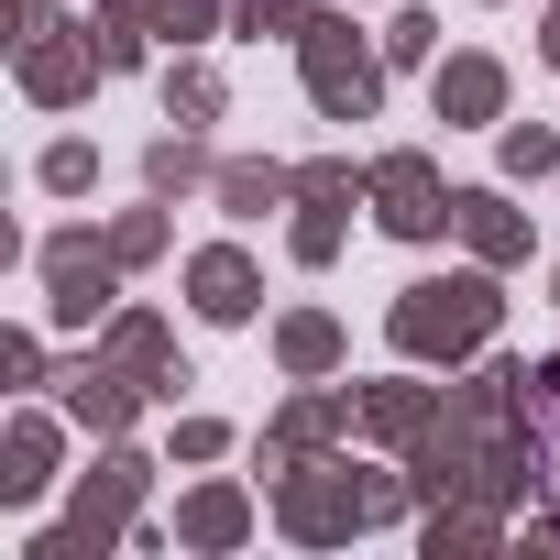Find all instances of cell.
<instances>
[{"instance_id": "obj_1", "label": "cell", "mask_w": 560, "mask_h": 560, "mask_svg": "<svg viewBox=\"0 0 560 560\" xmlns=\"http://www.w3.org/2000/svg\"><path fill=\"white\" fill-rule=\"evenodd\" d=\"M505 330V264H462V275H418L385 308V341L407 363H483Z\"/></svg>"}, {"instance_id": "obj_2", "label": "cell", "mask_w": 560, "mask_h": 560, "mask_svg": "<svg viewBox=\"0 0 560 560\" xmlns=\"http://www.w3.org/2000/svg\"><path fill=\"white\" fill-rule=\"evenodd\" d=\"M418 505L407 472H352V462H298L287 483H275V527H287L298 549H341L363 527H396Z\"/></svg>"}, {"instance_id": "obj_3", "label": "cell", "mask_w": 560, "mask_h": 560, "mask_svg": "<svg viewBox=\"0 0 560 560\" xmlns=\"http://www.w3.org/2000/svg\"><path fill=\"white\" fill-rule=\"evenodd\" d=\"M12 45H23V100L34 110H78L110 67H100V34L67 23L56 0H12Z\"/></svg>"}, {"instance_id": "obj_4", "label": "cell", "mask_w": 560, "mask_h": 560, "mask_svg": "<svg viewBox=\"0 0 560 560\" xmlns=\"http://www.w3.org/2000/svg\"><path fill=\"white\" fill-rule=\"evenodd\" d=\"M298 78H308L319 121H374V110H385V56L352 34L341 0H319V23L298 34Z\"/></svg>"}, {"instance_id": "obj_5", "label": "cell", "mask_w": 560, "mask_h": 560, "mask_svg": "<svg viewBox=\"0 0 560 560\" xmlns=\"http://www.w3.org/2000/svg\"><path fill=\"white\" fill-rule=\"evenodd\" d=\"M34 264H45V308H56V330H89V319H110L121 308V264H110V242L100 231H45L34 242Z\"/></svg>"}, {"instance_id": "obj_6", "label": "cell", "mask_w": 560, "mask_h": 560, "mask_svg": "<svg viewBox=\"0 0 560 560\" xmlns=\"http://www.w3.org/2000/svg\"><path fill=\"white\" fill-rule=\"evenodd\" d=\"M451 198H462V187H440V165H429L418 143H396V154L363 165V209H374L396 242H440V231H451Z\"/></svg>"}, {"instance_id": "obj_7", "label": "cell", "mask_w": 560, "mask_h": 560, "mask_svg": "<svg viewBox=\"0 0 560 560\" xmlns=\"http://www.w3.org/2000/svg\"><path fill=\"white\" fill-rule=\"evenodd\" d=\"M352 429H363V396H341L330 374H308V385H298L287 407L264 418V472L287 483L298 462H319V451H330V440H352Z\"/></svg>"}, {"instance_id": "obj_8", "label": "cell", "mask_w": 560, "mask_h": 560, "mask_svg": "<svg viewBox=\"0 0 560 560\" xmlns=\"http://www.w3.org/2000/svg\"><path fill=\"white\" fill-rule=\"evenodd\" d=\"M429 121H440V132H472V121H505V56H483V45L440 56V67H429Z\"/></svg>"}, {"instance_id": "obj_9", "label": "cell", "mask_w": 560, "mask_h": 560, "mask_svg": "<svg viewBox=\"0 0 560 560\" xmlns=\"http://www.w3.org/2000/svg\"><path fill=\"white\" fill-rule=\"evenodd\" d=\"M187 308H198L209 330H242V319L264 308V275H253V253H242V242H209V253H187Z\"/></svg>"}, {"instance_id": "obj_10", "label": "cell", "mask_w": 560, "mask_h": 560, "mask_svg": "<svg viewBox=\"0 0 560 560\" xmlns=\"http://www.w3.org/2000/svg\"><path fill=\"white\" fill-rule=\"evenodd\" d=\"M100 352H110L121 374H143V385H154V407H176L187 363H176V330H165L154 308H110V319H100Z\"/></svg>"}, {"instance_id": "obj_11", "label": "cell", "mask_w": 560, "mask_h": 560, "mask_svg": "<svg viewBox=\"0 0 560 560\" xmlns=\"http://www.w3.org/2000/svg\"><path fill=\"white\" fill-rule=\"evenodd\" d=\"M143 407H154V385H143V374H121V363H110V352H100V363H78V374H67V418H78V429H89V440H121V429H132V418H143Z\"/></svg>"}, {"instance_id": "obj_12", "label": "cell", "mask_w": 560, "mask_h": 560, "mask_svg": "<svg viewBox=\"0 0 560 560\" xmlns=\"http://www.w3.org/2000/svg\"><path fill=\"white\" fill-rule=\"evenodd\" d=\"M440 418H451V396H440V385H418V374L363 385V440H385V451H418Z\"/></svg>"}, {"instance_id": "obj_13", "label": "cell", "mask_w": 560, "mask_h": 560, "mask_svg": "<svg viewBox=\"0 0 560 560\" xmlns=\"http://www.w3.org/2000/svg\"><path fill=\"white\" fill-rule=\"evenodd\" d=\"M56 451H67V429L23 407L12 429H0V505H45L56 494Z\"/></svg>"}, {"instance_id": "obj_14", "label": "cell", "mask_w": 560, "mask_h": 560, "mask_svg": "<svg viewBox=\"0 0 560 560\" xmlns=\"http://www.w3.org/2000/svg\"><path fill=\"white\" fill-rule=\"evenodd\" d=\"M451 231L472 242V264H505V275L527 264V209H516L505 187H462V198H451Z\"/></svg>"}, {"instance_id": "obj_15", "label": "cell", "mask_w": 560, "mask_h": 560, "mask_svg": "<svg viewBox=\"0 0 560 560\" xmlns=\"http://www.w3.org/2000/svg\"><path fill=\"white\" fill-rule=\"evenodd\" d=\"M253 538V494L242 483H187L176 494V549H242Z\"/></svg>"}, {"instance_id": "obj_16", "label": "cell", "mask_w": 560, "mask_h": 560, "mask_svg": "<svg viewBox=\"0 0 560 560\" xmlns=\"http://www.w3.org/2000/svg\"><path fill=\"white\" fill-rule=\"evenodd\" d=\"M143 483H154V462H143L132 440H110V451H100V472H78V516L132 527V516H143Z\"/></svg>"}, {"instance_id": "obj_17", "label": "cell", "mask_w": 560, "mask_h": 560, "mask_svg": "<svg viewBox=\"0 0 560 560\" xmlns=\"http://www.w3.org/2000/svg\"><path fill=\"white\" fill-rule=\"evenodd\" d=\"M209 198H220L231 220H264V209H298V165H275V154H231Z\"/></svg>"}, {"instance_id": "obj_18", "label": "cell", "mask_w": 560, "mask_h": 560, "mask_svg": "<svg viewBox=\"0 0 560 560\" xmlns=\"http://www.w3.org/2000/svg\"><path fill=\"white\" fill-rule=\"evenodd\" d=\"M143 187H154V198H198V187H220V154L176 121V132H154V143H143Z\"/></svg>"}, {"instance_id": "obj_19", "label": "cell", "mask_w": 560, "mask_h": 560, "mask_svg": "<svg viewBox=\"0 0 560 560\" xmlns=\"http://www.w3.org/2000/svg\"><path fill=\"white\" fill-rule=\"evenodd\" d=\"M341 352H352V341H341L330 308H287V319H275V363H287L298 385H308V374H341Z\"/></svg>"}, {"instance_id": "obj_20", "label": "cell", "mask_w": 560, "mask_h": 560, "mask_svg": "<svg viewBox=\"0 0 560 560\" xmlns=\"http://www.w3.org/2000/svg\"><path fill=\"white\" fill-rule=\"evenodd\" d=\"M429 560H472V549H505V505H429Z\"/></svg>"}, {"instance_id": "obj_21", "label": "cell", "mask_w": 560, "mask_h": 560, "mask_svg": "<svg viewBox=\"0 0 560 560\" xmlns=\"http://www.w3.org/2000/svg\"><path fill=\"white\" fill-rule=\"evenodd\" d=\"M100 12H121V23L165 34V45H198V34H220V12H231V0H100Z\"/></svg>"}, {"instance_id": "obj_22", "label": "cell", "mask_w": 560, "mask_h": 560, "mask_svg": "<svg viewBox=\"0 0 560 560\" xmlns=\"http://www.w3.org/2000/svg\"><path fill=\"white\" fill-rule=\"evenodd\" d=\"M231 110V89H220V67H198V56H176L165 67V121H187V132H209Z\"/></svg>"}, {"instance_id": "obj_23", "label": "cell", "mask_w": 560, "mask_h": 560, "mask_svg": "<svg viewBox=\"0 0 560 560\" xmlns=\"http://www.w3.org/2000/svg\"><path fill=\"white\" fill-rule=\"evenodd\" d=\"M494 165H505V187H538V176H560V132L549 121H505L494 132Z\"/></svg>"}, {"instance_id": "obj_24", "label": "cell", "mask_w": 560, "mask_h": 560, "mask_svg": "<svg viewBox=\"0 0 560 560\" xmlns=\"http://www.w3.org/2000/svg\"><path fill=\"white\" fill-rule=\"evenodd\" d=\"M100 242H110V264H121V275H143V264H165V198H154V209H121V220H110Z\"/></svg>"}, {"instance_id": "obj_25", "label": "cell", "mask_w": 560, "mask_h": 560, "mask_svg": "<svg viewBox=\"0 0 560 560\" xmlns=\"http://www.w3.org/2000/svg\"><path fill=\"white\" fill-rule=\"evenodd\" d=\"M34 187H45V198H89V187H100V143H78V132H67V143H45Z\"/></svg>"}, {"instance_id": "obj_26", "label": "cell", "mask_w": 560, "mask_h": 560, "mask_svg": "<svg viewBox=\"0 0 560 560\" xmlns=\"http://www.w3.org/2000/svg\"><path fill=\"white\" fill-rule=\"evenodd\" d=\"M341 231H352L341 209H319V198H298V220H287V253H298V264L319 275V264H341Z\"/></svg>"}, {"instance_id": "obj_27", "label": "cell", "mask_w": 560, "mask_h": 560, "mask_svg": "<svg viewBox=\"0 0 560 560\" xmlns=\"http://www.w3.org/2000/svg\"><path fill=\"white\" fill-rule=\"evenodd\" d=\"M308 23H319V0H231V34H253V45H264V34L298 45Z\"/></svg>"}, {"instance_id": "obj_28", "label": "cell", "mask_w": 560, "mask_h": 560, "mask_svg": "<svg viewBox=\"0 0 560 560\" xmlns=\"http://www.w3.org/2000/svg\"><path fill=\"white\" fill-rule=\"evenodd\" d=\"M298 198H319V209H352V198H363V165H352V154H308V165H298Z\"/></svg>"}, {"instance_id": "obj_29", "label": "cell", "mask_w": 560, "mask_h": 560, "mask_svg": "<svg viewBox=\"0 0 560 560\" xmlns=\"http://www.w3.org/2000/svg\"><path fill=\"white\" fill-rule=\"evenodd\" d=\"M385 56H396V67H429V56H440V23H429V12H396V23H385Z\"/></svg>"}, {"instance_id": "obj_30", "label": "cell", "mask_w": 560, "mask_h": 560, "mask_svg": "<svg viewBox=\"0 0 560 560\" xmlns=\"http://www.w3.org/2000/svg\"><path fill=\"white\" fill-rule=\"evenodd\" d=\"M0 374H12V385H45V341H34V330H0Z\"/></svg>"}, {"instance_id": "obj_31", "label": "cell", "mask_w": 560, "mask_h": 560, "mask_svg": "<svg viewBox=\"0 0 560 560\" xmlns=\"http://www.w3.org/2000/svg\"><path fill=\"white\" fill-rule=\"evenodd\" d=\"M220 451H231L220 418H176V462H220Z\"/></svg>"}, {"instance_id": "obj_32", "label": "cell", "mask_w": 560, "mask_h": 560, "mask_svg": "<svg viewBox=\"0 0 560 560\" xmlns=\"http://www.w3.org/2000/svg\"><path fill=\"white\" fill-rule=\"evenodd\" d=\"M538 56H549V67H560V0H549V23H538Z\"/></svg>"}, {"instance_id": "obj_33", "label": "cell", "mask_w": 560, "mask_h": 560, "mask_svg": "<svg viewBox=\"0 0 560 560\" xmlns=\"http://www.w3.org/2000/svg\"><path fill=\"white\" fill-rule=\"evenodd\" d=\"M549 298H560V264H549Z\"/></svg>"}]
</instances>
